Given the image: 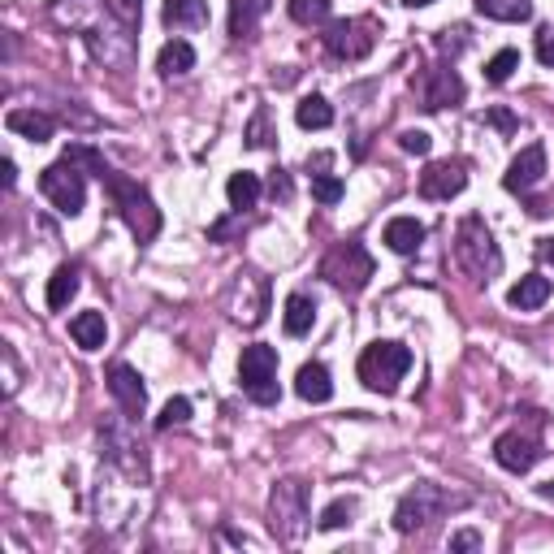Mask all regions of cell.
I'll return each mask as SVG.
<instances>
[{
  "instance_id": "cell-22",
  "label": "cell",
  "mask_w": 554,
  "mask_h": 554,
  "mask_svg": "<svg viewBox=\"0 0 554 554\" xmlns=\"http://www.w3.org/2000/svg\"><path fill=\"white\" fill-rule=\"evenodd\" d=\"M273 9V0H230V35L234 39H252L256 22Z\"/></svg>"
},
{
  "instance_id": "cell-19",
  "label": "cell",
  "mask_w": 554,
  "mask_h": 554,
  "mask_svg": "<svg viewBox=\"0 0 554 554\" xmlns=\"http://www.w3.org/2000/svg\"><path fill=\"white\" fill-rule=\"evenodd\" d=\"M5 126L13 130V135L31 139V143H48L52 130H57V122H52L48 113H35V109H13V113L5 117Z\"/></svg>"
},
{
  "instance_id": "cell-35",
  "label": "cell",
  "mask_w": 554,
  "mask_h": 554,
  "mask_svg": "<svg viewBox=\"0 0 554 554\" xmlns=\"http://www.w3.org/2000/svg\"><path fill=\"white\" fill-rule=\"evenodd\" d=\"M351 516H355V498H334L321 511V529H342V524H351Z\"/></svg>"
},
{
  "instance_id": "cell-7",
  "label": "cell",
  "mask_w": 554,
  "mask_h": 554,
  "mask_svg": "<svg viewBox=\"0 0 554 554\" xmlns=\"http://www.w3.org/2000/svg\"><path fill=\"white\" fill-rule=\"evenodd\" d=\"M321 277L342 295H360L373 277V256L364 252V243H338L334 252L321 260Z\"/></svg>"
},
{
  "instance_id": "cell-9",
  "label": "cell",
  "mask_w": 554,
  "mask_h": 554,
  "mask_svg": "<svg viewBox=\"0 0 554 554\" xmlns=\"http://www.w3.org/2000/svg\"><path fill=\"white\" fill-rule=\"evenodd\" d=\"M321 44L334 52L338 61H364L368 52H373V22L368 18H329L325 22V35H321Z\"/></svg>"
},
{
  "instance_id": "cell-37",
  "label": "cell",
  "mask_w": 554,
  "mask_h": 554,
  "mask_svg": "<svg viewBox=\"0 0 554 554\" xmlns=\"http://www.w3.org/2000/svg\"><path fill=\"white\" fill-rule=\"evenodd\" d=\"M399 148H403V152H412V156H429L433 139L425 135V130H403V135H399Z\"/></svg>"
},
{
  "instance_id": "cell-23",
  "label": "cell",
  "mask_w": 554,
  "mask_h": 554,
  "mask_svg": "<svg viewBox=\"0 0 554 554\" xmlns=\"http://www.w3.org/2000/svg\"><path fill=\"white\" fill-rule=\"evenodd\" d=\"M70 338L83 351H100L104 338H109V325H104V312H78L70 321Z\"/></svg>"
},
{
  "instance_id": "cell-4",
  "label": "cell",
  "mask_w": 554,
  "mask_h": 554,
  "mask_svg": "<svg viewBox=\"0 0 554 554\" xmlns=\"http://www.w3.org/2000/svg\"><path fill=\"white\" fill-rule=\"evenodd\" d=\"M455 507H464V498L446 494L442 485H433V481H420L399 498V507H394V529L416 533V529H425V524L442 520L446 511H455Z\"/></svg>"
},
{
  "instance_id": "cell-27",
  "label": "cell",
  "mask_w": 554,
  "mask_h": 554,
  "mask_svg": "<svg viewBox=\"0 0 554 554\" xmlns=\"http://www.w3.org/2000/svg\"><path fill=\"white\" fill-rule=\"evenodd\" d=\"M481 18L494 22H529L533 18V0H477Z\"/></svg>"
},
{
  "instance_id": "cell-11",
  "label": "cell",
  "mask_w": 554,
  "mask_h": 554,
  "mask_svg": "<svg viewBox=\"0 0 554 554\" xmlns=\"http://www.w3.org/2000/svg\"><path fill=\"white\" fill-rule=\"evenodd\" d=\"M420 109H429V113H438L446 109V104H459L464 100V78H459L451 65H438V70H425L420 74Z\"/></svg>"
},
{
  "instance_id": "cell-20",
  "label": "cell",
  "mask_w": 554,
  "mask_h": 554,
  "mask_svg": "<svg viewBox=\"0 0 554 554\" xmlns=\"http://www.w3.org/2000/svg\"><path fill=\"white\" fill-rule=\"evenodd\" d=\"M546 299H550V277H542V273L520 277V282L507 290V303H511V308H520V312H537Z\"/></svg>"
},
{
  "instance_id": "cell-44",
  "label": "cell",
  "mask_w": 554,
  "mask_h": 554,
  "mask_svg": "<svg viewBox=\"0 0 554 554\" xmlns=\"http://www.w3.org/2000/svg\"><path fill=\"white\" fill-rule=\"evenodd\" d=\"M537 256H542L546 265L554 269V239H542V243H537Z\"/></svg>"
},
{
  "instance_id": "cell-2",
  "label": "cell",
  "mask_w": 554,
  "mask_h": 554,
  "mask_svg": "<svg viewBox=\"0 0 554 554\" xmlns=\"http://www.w3.org/2000/svg\"><path fill=\"white\" fill-rule=\"evenodd\" d=\"M455 260L459 269L468 277H477V282H490V277L503 269V252H498L490 226H485L481 217H464L455 230Z\"/></svg>"
},
{
  "instance_id": "cell-43",
  "label": "cell",
  "mask_w": 554,
  "mask_h": 554,
  "mask_svg": "<svg viewBox=\"0 0 554 554\" xmlns=\"http://www.w3.org/2000/svg\"><path fill=\"white\" fill-rule=\"evenodd\" d=\"M0 174H5V187H18V165L13 161H0Z\"/></svg>"
},
{
  "instance_id": "cell-28",
  "label": "cell",
  "mask_w": 554,
  "mask_h": 554,
  "mask_svg": "<svg viewBox=\"0 0 554 554\" xmlns=\"http://www.w3.org/2000/svg\"><path fill=\"white\" fill-rule=\"evenodd\" d=\"M295 122L303 130H325V126H334V109H329L325 96H303L295 109Z\"/></svg>"
},
{
  "instance_id": "cell-24",
  "label": "cell",
  "mask_w": 554,
  "mask_h": 554,
  "mask_svg": "<svg viewBox=\"0 0 554 554\" xmlns=\"http://www.w3.org/2000/svg\"><path fill=\"white\" fill-rule=\"evenodd\" d=\"M156 70H161L165 78H182L195 70V48L187 44V39H169V44L161 48V57H156Z\"/></svg>"
},
{
  "instance_id": "cell-25",
  "label": "cell",
  "mask_w": 554,
  "mask_h": 554,
  "mask_svg": "<svg viewBox=\"0 0 554 554\" xmlns=\"http://www.w3.org/2000/svg\"><path fill=\"white\" fill-rule=\"evenodd\" d=\"M312 321H316V303H312L308 295H290V299H286V312H282L286 334H290V338H303V334L312 329Z\"/></svg>"
},
{
  "instance_id": "cell-13",
  "label": "cell",
  "mask_w": 554,
  "mask_h": 554,
  "mask_svg": "<svg viewBox=\"0 0 554 554\" xmlns=\"http://www.w3.org/2000/svg\"><path fill=\"white\" fill-rule=\"evenodd\" d=\"M468 187V165L464 161H433L420 174V195L425 200H455Z\"/></svg>"
},
{
  "instance_id": "cell-12",
  "label": "cell",
  "mask_w": 554,
  "mask_h": 554,
  "mask_svg": "<svg viewBox=\"0 0 554 554\" xmlns=\"http://www.w3.org/2000/svg\"><path fill=\"white\" fill-rule=\"evenodd\" d=\"M109 394H113L117 407H122L130 420H139L143 407H148V386H143V377L122 360L109 364Z\"/></svg>"
},
{
  "instance_id": "cell-41",
  "label": "cell",
  "mask_w": 554,
  "mask_h": 554,
  "mask_svg": "<svg viewBox=\"0 0 554 554\" xmlns=\"http://www.w3.org/2000/svg\"><path fill=\"white\" fill-rule=\"evenodd\" d=\"M481 546V533H455L451 537V550H477Z\"/></svg>"
},
{
  "instance_id": "cell-42",
  "label": "cell",
  "mask_w": 554,
  "mask_h": 554,
  "mask_svg": "<svg viewBox=\"0 0 554 554\" xmlns=\"http://www.w3.org/2000/svg\"><path fill=\"white\" fill-rule=\"evenodd\" d=\"M490 122H494L498 130H516V117H511L507 109H494V113H490Z\"/></svg>"
},
{
  "instance_id": "cell-45",
  "label": "cell",
  "mask_w": 554,
  "mask_h": 554,
  "mask_svg": "<svg viewBox=\"0 0 554 554\" xmlns=\"http://www.w3.org/2000/svg\"><path fill=\"white\" fill-rule=\"evenodd\" d=\"M537 494H542V498H550V503H554V481H546V485H537Z\"/></svg>"
},
{
  "instance_id": "cell-3",
  "label": "cell",
  "mask_w": 554,
  "mask_h": 554,
  "mask_svg": "<svg viewBox=\"0 0 554 554\" xmlns=\"http://www.w3.org/2000/svg\"><path fill=\"white\" fill-rule=\"evenodd\" d=\"M407 368H412V351H407L403 342L381 338V342H373V347H364L355 373H360V381H364L368 390L394 394V390H399V381L407 377Z\"/></svg>"
},
{
  "instance_id": "cell-33",
  "label": "cell",
  "mask_w": 554,
  "mask_h": 554,
  "mask_svg": "<svg viewBox=\"0 0 554 554\" xmlns=\"http://www.w3.org/2000/svg\"><path fill=\"white\" fill-rule=\"evenodd\" d=\"M312 200L325 204V208H334V204L342 200V178H334V174H316V178H312Z\"/></svg>"
},
{
  "instance_id": "cell-34",
  "label": "cell",
  "mask_w": 554,
  "mask_h": 554,
  "mask_svg": "<svg viewBox=\"0 0 554 554\" xmlns=\"http://www.w3.org/2000/svg\"><path fill=\"white\" fill-rule=\"evenodd\" d=\"M191 420V399H169L165 407H161V416H156V429H174V425H187Z\"/></svg>"
},
{
  "instance_id": "cell-18",
  "label": "cell",
  "mask_w": 554,
  "mask_h": 554,
  "mask_svg": "<svg viewBox=\"0 0 554 554\" xmlns=\"http://www.w3.org/2000/svg\"><path fill=\"white\" fill-rule=\"evenodd\" d=\"M295 394L303 403H329L334 399V381H329V368L325 364H303L299 377H295Z\"/></svg>"
},
{
  "instance_id": "cell-38",
  "label": "cell",
  "mask_w": 554,
  "mask_h": 554,
  "mask_svg": "<svg viewBox=\"0 0 554 554\" xmlns=\"http://www.w3.org/2000/svg\"><path fill=\"white\" fill-rule=\"evenodd\" d=\"M537 61L554 65V26H542V31H537Z\"/></svg>"
},
{
  "instance_id": "cell-46",
  "label": "cell",
  "mask_w": 554,
  "mask_h": 554,
  "mask_svg": "<svg viewBox=\"0 0 554 554\" xmlns=\"http://www.w3.org/2000/svg\"><path fill=\"white\" fill-rule=\"evenodd\" d=\"M407 9H425V5H433V0H403Z\"/></svg>"
},
{
  "instance_id": "cell-26",
  "label": "cell",
  "mask_w": 554,
  "mask_h": 554,
  "mask_svg": "<svg viewBox=\"0 0 554 554\" xmlns=\"http://www.w3.org/2000/svg\"><path fill=\"white\" fill-rule=\"evenodd\" d=\"M74 295H78V265H61L57 273L48 277V308H52V312L70 308Z\"/></svg>"
},
{
  "instance_id": "cell-40",
  "label": "cell",
  "mask_w": 554,
  "mask_h": 554,
  "mask_svg": "<svg viewBox=\"0 0 554 554\" xmlns=\"http://www.w3.org/2000/svg\"><path fill=\"white\" fill-rule=\"evenodd\" d=\"M269 191H273V200H290V178H286V169H273Z\"/></svg>"
},
{
  "instance_id": "cell-5",
  "label": "cell",
  "mask_w": 554,
  "mask_h": 554,
  "mask_svg": "<svg viewBox=\"0 0 554 554\" xmlns=\"http://www.w3.org/2000/svg\"><path fill=\"white\" fill-rule=\"evenodd\" d=\"M269 529L282 542H299L308 529V485L303 481H277L269 494Z\"/></svg>"
},
{
  "instance_id": "cell-32",
  "label": "cell",
  "mask_w": 554,
  "mask_h": 554,
  "mask_svg": "<svg viewBox=\"0 0 554 554\" xmlns=\"http://www.w3.org/2000/svg\"><path fill=\"white\" fill-rule=\"evenodd\" d=\"M516 70H520V52L516 48H503V52H494V57L485 61V78H490L494 87H503Z\"/></svg>"
},
{
  "instance_id": "cell-10",
  "label": "cell",
  "mask_w": 554,
  "mask_h": 554,
  "mask_svg": "<svg viewBox=\"0 0 554 554\" xmlns=\"http://www.w3.org/2000/svg\"><path fill=\"white\" fill-rule=\"evenodd\" d=\"M87 48H91V57L104 61L109 70H130V65H135V35H130V26H117V31L91 26Z\"/></svg>"
},
{
  "instance_id": "cell-36",
  "label": "cell",
  "mask_w": 554,
  "mask_h": 554,
  "mask_svg": "<svg viewBox=\"0 0 554 554\" xmlns=\"http://www.w3.org/2000/svg\"><path fill=\"white\" fill-rule=\"evenodd\" d=\"M139 13H143V0H109V18L130 26V31L139 26Z\"/></svg>"
},
{
  "instance_id": "cell-16",
  "label": "cell",
  "mask_w": 554,
  "mask_h": 554,
  "mask_svg": "<svg viewBox=\"0 0 554 554\" xmlns=\"http://www.w3.org/2000/svg\"><path fill=\"white\" fill-rule=\"evenodd\" d=\"M100 442H104V455L113 459V464H122L130 477H148V464H143V455H130V451H143V446L130 438V429H117L113 420H104L100 425Z\"/></svg>"
},
{
  "instance_id": "cell-21",
  "label": "cell",
  "mask_w": 554,
  "mask_h": 554,
  "mask_svg": "<svg viewBox=\"0 0 554 554\" xmlns=\"http://www.w3.org/2000/svg\"><path fill=\"white\" fill-rule=\"evenodd\" d=\"M420 243H425V226L416 217H394L386 226V247L394 256H412Z\"/></svg>"
},
{
  "instance_id": "cell-17",
  "label": "cell",
  "mask_w": 554,
  "mask_h": 554,
  "mask_svg": "<svg viewBox=\"0 0 554 554\" xmlns=\"http://www.w3.org/2000/svg\"><path fill=\"white\" fill-rule=\"evenodd\" d=\"M161 18L169 31H200L208 26V0H165Z\"/></svg>"
},
{
  "instance_id": "cell-39",
  "label": "cell",
  "mask_w": 554,
  "mask_h": 554,
  "mask_svg": "<svg viewBox=\"0 0 554 554\" xmlns=\"http://www.w3.org/2000/svg\"><path fill=\"white\" fill-rule=\"evenodd\" d=\"M438 48L442 52H459V48H464V31H459V26H455V31H451V26L438 31Z\"/></svg>"
},
{
  "instance_id": "cell-8",
  "label": "cell",
  "mask_w": 554,
  "mask_h": 554,
  "mask_svg": "<svg viewBox=\"0 0 554 554\" xmlns=\"http://www.w3.org/2000/svg\"><path fill=\"white\" fill-rule=\"evenodd\" d=\"M39 191L48 195V204L57 208L61 217H78L87 204V182H83V169L70 165L61 156L57 165H48L44 174H39Z\"/></svg>"
},
{
  "instance_id": "cell-1",
  "label": "cell",
  "mask_w": 554,
  "mask_h": 554,
  "mask_svg": "<svg viewBox=\"0 0 554 554\" xmlns=\"http://www.w3.org/2000/svg\"><path fill=\"white\" fill-rule=\"evenodd\" d=\"M104 191H109L117 217H122L126 226H130V234H135V243H152L156 230H161V208L152 204L148 187H139V182H130L126 174L109 169V178H104Z\"/></svg>"
},
{
  "instance_id": "cell-14",
  "label": "cell",
  "mask_w": 554,
  "mask_h": 554,
  "mask_svg": "<svg viewBox=\"0 0 554 554\" xmlns=\"http://www.w3.org/2000/svg\"><path fill=\"white\" fill-rule=\"evenodd\" d=\"M494 459H498V468L524 477V472L542 459V442L529 438V433H520V429H511V433H503V438L494 442Z\"/></svg>"
},
{
  "instance_id": "cell-15",
  "label": "cell",
  "mask_w": 554,
  "mask_h": 554,
  "mask_svg": "<svg viewBox=\"0 0 554 554\" xmlns=\"http://www.w3.org/2000/svg\"><path fill=\"white\" fill-rule=\"evenodd\" d=\"M542 178H546V148H542V143H529V148H520V156L507 165L503 187L511 195H529Z\"/></svg>"
},
{
  "instance_id": "cell-6",
  "label": "cell",
  "mask_w": 554,
  "mask_h": 554,
  "mask_svg": "<svg viewBox=\"0 0 554 554\" xmlns=\"http://www.w3.org/2000/svg\"><path fill=\"white\" fill-rule=\"evenodd\" d=\"M239 386L252 403L260 407H273L282 399V390H277V351L265 347V342H252V347H243V360H239Z\"/></svg>"
},
{
  "instance_id": "cell-31",
  "label": "cell",
  "mask_w": 554,
  "mask_h": 554,
  "mask_svg": "<svg viewBox=\"0 0 554 554\" xmlns=\"http://www.w3.org/2000/svg\"><path fill=\"white\" fill-rule=\"evenodd\" d=\"M334 13V0H290V18L299 26H325Z\"/></svg>"
},
{
  "instance_id": "cell-30",
  "label": "cell",
  "mask_w": 554,
  "mask_h": 554,
  "mask_svg": "<svg viewBox=\"0 0 554 554\" xmlns=\"http://www.w3.org/2000/svg\"><path fill=\"white\" fill-rule=\"evenodd\" d=\"M65 161L78 165V169H87V174H96L100 182L109 178V169H113L96 148H87V143H70V148H65Z\"/></svg>"
},
{
  "instance_id": "cell-29",
  "label": "cell",
  "mask_w": 554,
  "mask_h": 554,
  "mask_svg": "<svg viewBox=\"0 0 554 554\" xmlns=\"http://www.w3.org/2000/svg\"><path fill=\"white\" fill-rule=\"evenodd\" d=\"M226 195H230V208L247 213V208H256V200H260V178L247 174V169H243V174H230Z\"/></svg>"
}]
</instances>
